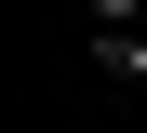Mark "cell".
I'll return each instance as SVG.
<instances>
[{
  "label": "cell",
  "mask_w": 147,
  "mask_h": 133,
  "mask_svg": "<svg viewBox=\"0 0 147 133\" xmlns=\"http://www.w3.org/2000/svg\"><path fill=\"white\" fill-rule=\"evenodd\" d=\"M94 80H120V93H147V40L120 27V40H94Z\"/></svg>",
  "instance_id": "cell-1"
},
{
  "label": "cell",
  "mask_w": 147,
  "mask_h": 133,
  "mask_svg": "<svg viewBox=\"0 0 147 133\" xmlns=\"http://www.w3.org/2000/svg\"><path fill=\"white\" fill-rule=\"evenodd\" d=\"M120 27H134V0H94V40H120Z\"/></svg>",
  "instance_id": "cell-2"
}]
</instances>
